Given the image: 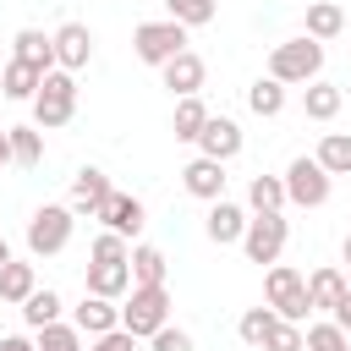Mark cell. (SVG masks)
Wrapping results in <instances>:
<instances>
[{
	"mask_svg": "<svg viewBox=\"0 0 351 351\" xmlns=\"http://www.w3.org/2000/svg\"><path fill=\"white\" fill-rule=\"evenodd\" d=\"M247 203H252V214H285V181L280 176H252Z\"/></svg>",
	"mask_w": 351,
	"mask_h": 351,
	"instance_id": "cell-27",
	"label": "cell"
},
{
	"mask_svg": "<svg viewBox=\"0 0 351 351\" xmlns=\"http://www.w3.org/2000/svg\"><path fill=\"white\" fill-rule=\"evenodd\" d=\"M49 44H55V66L71 71V77L93 60V33H88V22H60V27L49 33Z\"/></svg>",
	"mask_w": 351,
	"mask_h": 351,
	"instance_id": "cell-9",
	"label": "cell"
},
{
	"mask_svg": "<svg viewBox=\"0 0 351 351\" xmlns=\"http://www.w3.org/2000/svg\"><path fill=\"white\" fill-rule=\"evenodd\" d=\"M181 186H186L192 197H203V203H219V197H225V165L197 154V159L181 170Z\"/></svg>",
	"mask_w": 351,
	"mask_h": 351,
	"instance_id": "cell-13",
	"label": "cell"
},
{
	"mask_svg": "<svg viewBox=\"0 0 351 351\" xmlns=\"http://www.w3.org/2000/svg\"><path fill=\"white\" fill-rule=\"evenodd\" d=\"M197 148H203V159L230 165V159L241 154V126H236V121H225V115H208V126L197 132Z\"/></svg>",
	"mask_w": 351,
	"mask_h": 351,
	"instance_id": "cell-12",
	"label": "cell"
},
{
	"mask_svg": "<svg viewBox=\"0 0 351 351\" xmlns=\"http://www.w3.org/2000/svg\"><path fill=\"white\" fill-rule=\"evenodd\" d=\"M126 269H132V285H165V252L159 247H148V241H137L132 247V258H126Z\"/></svg>",
	"mask_w": 351,
	"mask_h": 351,
	"instance_id": "cell-24",
	"label": "cell"
},
{
	"mask_svg": "<svg viewBox=\"0 0 351 351\" xmlns=\"http://www.w3.org/2000/svg\"><path fill=\"white\" fill-rule=\"evenodd\" d=\"M263 351H302V324H274L269 329V340H263Z\"/></svg>",
	"mask_w": 351,
	"mask_h": 351,
	"instance_id": "cell-36",
	"label": "cell"
},
{
	"mask_svg": "<svg viewBox=\"0 0 351 351\" xmlns=\"http://www.w3.org/2000/svg\"><path fill=\"white\" fill-rule=\"evenodd\" d=\"M335 324H340V329H346V335H351V291H346V296H340V302H335Z\"/></svg>",
	"mask_w": 351,
	"mask_h": 351,
	"instance_id": "cell-39",
	"label": "cell"
},
{
	"mask_svg": "<svg viewBox=\"0 0 351 351\" xmlns=\"http://www.w3.org/2000/svg\"><path fill=\"white\" fill-rule=\"evenodd\" d=\"M132 49H137V60L143 66H165V60H176L181 49H186V27L181 22H143L137 33H132Z\"/></svg>",
	"mask_w": 351,
	"mask_h": 351,
	"instance_id": "cell-7",
	"label": "cell"
},
{
	"mask_svg": "<svg viewBox=\"0 0 351 351\" xmlns=\"http://www.w3.org/2000/svg\"><path fill=\"white\" fill-rule=\"evenodd\" d=\"M280 318H274V307H247L241 313V324H236V335L252 346V351H263V340H269V329H274Z\"/></svg>",
	"mask_w": 351,
	"mask_h": 351,
	"instance_id": "cell-31",
	"label": "cell"
},
{
	"mask_svg": "<svg viewBox=\"0 0 351 351\" xmlns=\"http://www.w3.org/2000/svg\"><path fill=\"white\" fill-rule=\"evenodd\" d=\"M247 110H252V115H263V121H274V115L285 110V88H280L274 77H258V82L247 88Z\"/></svg>",
	"mask_w": 351,
	"mask_h": 351,
	"instance_id": "cell-29",
	"label": "cell"
},
{
	"mask_svg": "<svg viewBox=\"0 0 351 351\" xmlns=\"http://www.w3.org/2000/svg\"><path fill=\"white\" fill-rule=\"evenodd\" d=\"M302 351H351V335L329 318V324H307L302 329Z\"/></svg>",
	"mask_w": 351,
	"mask_h": 351,
	"instance_id": "cell-30",
	"label": "cell"
},
{
	"mask_svg": "<svg viewBox=\"0 0 351 351\" xmlns=\"http://www.w3.org/2000/svg\"><path fill=\"white\" fill-rule=\"evenodd\" d=\"M313 159L324 165V176H351V137L346 132H324V143H318Z\"/></svg>",
	"mask_w": 351,
	"mask_h": 351,
	"instance_id": "cell-28",
	"label": "cell"
},
{
	"mask_svg": "<svg viewBox=\"0 0 351 351\" xmlns=\"http://www.w3.org/2000/svg\"><path fill=\"white\" fill-rule=\"evenodd\" d=\"M165 5H170V22H181V27H208L219 11V0H165Z\"/></svg>",
	"mask_w": 351,
	"mask_h": 351,
	"instance_id": "cell-33",
	"label": "cell"
},
{
	"mask_svg": "<svg viewBox=\"0 0 351 351\" xmlns=\"http://www.w3.org/2000/svg\"><path fill=\"white\" fill-rule=\"evenodd\" d=\"M263 307H274V318H285V324H302L307 313H313V302H307V274H296L291 263H269V280H263Z\"/></svg>",
	"mask_w": 351,
	"mask_h": 351,
	"instance_id": "cell-4",
	"label": "cell"
},
{
	"mask_svg": "<svg viewBox=\"0 0 351 351\" xmlns=\"http://www.w3.org/2000/svg\"><path fill=\"white\" fill-rule=\"evenodd\" d=\"M93 219H104V230H115V236H126V241H132V236L143 230V203H137L132 192H110V197H104V208H99Z\"/></svg>",
	"mask_w": 351,
	"mask_h": 351,
	"instance_id": "cell-14",
	"label": "cell"
},
{
	"mask_svg": "<svg viewBox=\"0 0 351 351\" xmlns=\"http://www.w3.org/2000/svg\"><path fill=\"white\" fill-rule=\"evenodd\" d=\"M0 71H5V60H0Z\"/></svg>",
	"mask_w": 351,
	"mask_h": 351,
	"instance_id": "cell-44",
	"label": "cell"
},
{
	"mask_svg": "<svg viewBox=\"0 0 351 351\" xmlns=\"http://www.w3.org/2000/svg\"><path fill=\"white\" fill-rule=\"evenodd\" d=\"M77 329L93 340V335H110V329H121V307L115 302H104V296H82V307H77Z\"/></svg>",
	"mask_w": 351,
	"mask_h": 351,
	"instance_id": "cell-19",
	"label": "cell"
},
{
	"mask_svg": "<svg viewBox=\"0 0 351 351\" xmlns=\"http://www.w3.org/2000/svg\"><path fill=\"white\" fill-rule=\"evenodd\" d=\"M318 71H324V44H313L307 33L274 44V55H269V77H274L280 88H291V82H318Z\"/></svg>",
	"mask_w": 351,
	"mask_h": 351,
	"instance_id": "cell-2",
	"label": "cell"
},
{
	"mask_svg": "<svg viewBox=\"0 0 351 351\" xmlns=\"http://www.w3.org/2000/svg\"><path fill=\"white\" fill-rule=\"evenodd\" d=\"M340 104H346V93H340L335 82H324V77L302 88V110H307V121H335Z\"/></svg>",
	"mask_w": 351,
	"mask_h": 351,
	"instance_id": "cell-20",
	"label": "cell"
},
{
	"mask_svg": "<svg viewBox=\"0 0 351 351\" xmlns=\"http://www.w3.org/2000/svg\"><path fill=\"white\" fill-rule=\"evenodd\" d=\"M71 225H77V214H71L66 203H44V208L27 219V252H33V258H55V252H66Z\"/></svg>",
	"mask_w": 351,
	"mask_h": 351,
	"instance_id": "cell-5",
	"label": "cell"
},
{
	"mask_svg": "<svg viewBox=\"0 0 351 351\" xmlns=\"http://www.w3.org/2000/svg\"><path fill=\"white\" fill-rule=\"evenodd\" d=\"M5 137H11V165H22V170L44 165V132L38 126H5Z\"/></svg>",
	"mask_w": 351,
	"mask_h": 351,
	"instance_id": "cell-26",
	"label": "cell"
},
{
	"mask_svg": "<svg viewBox=\"0 0 351 351\" xmlns=\"http://www.w3.org/2000/svg\"><path fill=\"white\" fill-rule=\"evenodd\" d=\"M208 126V104L192 93V99H176V115H170V132L176 143H197V132Z\"/></svg>",
	"mask_w": 351,
	"mask_h": 351,
	"instance_id": "cell-23",
	"label": "cell"
},
{
	"mask_svg": "<svg viewBox=\"0 0 351 351\" xmlns=\"http://www.w3.org/2000/svg\"><path fill=\"white\" fill-rule=\"evenodd\" d=\"M71 115H77V77L55 66V71H44V82L33 93V126L38 132H60Z\"/></svg>",
	"mask_w": 351,
	"mask_h": 351,
	"instance_id": "cell-1",
	"label": "cell"
},
{
	"mask_svg": "<svg viewBox=\"0 0 351 351\" xmlns=\"http://www.w3.org/2000/svg\"><path fill=\"white\" fill-rule=\"evenodd\" d=\"M340 258H346V263H351V230H346V241H340Z\"/></svg>",
	"mask_w": 351,
	"mask_h": 351,
	"instance_id": "cell-43",
	"label": "cell"
},
{
	"mask_svg": "<svg viewBox=\"0 0 351 351\" xmlns=\"http://www.w3.org/2000/svg\"><path fill=\"white\" fill-rule=\"evenodd\" d=\"M148 346H154V351H192V335L165 324V329H154V335H148Z\"/></svg>",
	"mask_w": 351,
	"mask_h": 351,
	"instance_id": "cell-37",
	"label": "cell"
},
{
	"mask_svg": "<svg viewBox=\"0 0 351 351\" xmlns=\"http://www.w3.org/2000/svg\"><path fill=\"white\" fill-rule=\"evenodd\" d=\"M302 5H313V0H302Z\"/></svg>",
	"mask_w": 351,
	"mask_h": 351,
	"instance_id": "cell-45",
	"label": "cell"
},
{
	"mask_svg": "<svg viewBox=\"0 0 351 351\" xmlns=\"http://www.w3.org/2000/svg\"><path fill=\"white\" fill-rule=\"evenodd\" d=\"M132 346H137V340H132L126 329H110V335H93V340H88V351H132Z\"/></svg>",
	"mask_w": 351,
	"mask_h": 351,
	"instance_id": "cell-38",
	"label": "cell"
},
{
	"mask_svg": "<svg viewBox=\"0 0 351 351\" xmlns=\"http://www.w3.org/2000/svg\"><path fill=\"white\" fill-rule=\"evenodd\" d=\"M126 258H132V241L126 236H115V230L93 236V263H126Z\"/></svg>",
	"mask_w": 351,
	"mask_h": 351,
	"instance_id": "cell-35",
	"label": "cell"
},
{
	"mask_svg": "<svg viewBox=\"0 0 351 351\" xmlns=\"http://www.w3.org/2000/svg\"><path fill=\"white\" fill-rule=\"evenodd\" d=\"M5 165H11V137L0 132V170H5Z\"/></svg>",
	"mask_w": 351,
	"mask_h": 351,
	"instance_id": "cell-41",
	"label": "cell"
},
{
	"mask_svg": "<svg viewBox=\"0 0 351 351\" xmlns=\"http://www.w3.org/2000/svg\"><path fill=\"white\" fill-rule=\"evenodd\" d=\"M5 263H11V247H5V236H0V269H5Z\"/></svg>",
	"mask_w": 351,
	"mask_h": 351,
	"instance_id": "cell-42",
	"label": "cell"
},
{
	"mask_svg": "<svg viewBox=\"0 0 351 351\" xmlns=\"http://www.w3.org/2000/svg\"><path fill=\"white\" fill-rule=\"evenodd\" d=\"M340 27H346V11H340L335 0H313V5H307V38H313V44L340 38Z\"/></svg>",
	"mask_w": 351,
	"mask_h": 351,
	"instance_id": "cell-25",
	"label": "cell"
},
{
	"mask_svg": "<svg viewBox=\"0 0 351 351\" xmlns=\"http://www.w3.org/2000/svg\"><path fill=\"white\" fill-rule=\"evenodd\" d=\"M203 230H208V241L230 247V241H241V230H247V208H241V203H230V197H219V203H208Z\"/></svg>",
	"mask_w": 351,
	"mask_h": 351,
	"instance_id": "cell-15",
	"label": "cell"
},
{
	"mask_svg": "<svg viewBox=\"0 0 351 351\" xmlns=\"http://www.w3.org/2000/svg\"><path fill=\"white\" fill-rule=\"evenodd\" d=\"M38 291V274H33V263H22V258H11L5 269H0V302H11V307H22L27 296Z\"/></svg>",
	"mask_w": 351,
	"mask_h": 351,
	"instance_id": "cell-21",
	"label": "cell"
},
{
	"mask_svg": "<svg viewBox=\"0 0 351 351\" xmlns=\"http://www.w3.org/2000/svg\"><path fill=\"white\" fill-rule=\"evenodd\" d=\"M0 351H33V340H27V335H5V340H0Z\"/></svg>",
	"mask_w": 351,
	"mask_h": 351,
	"instance_id": "cell-40",
	"label": "cell"
},
{
	"mask_svg": "<svg viewBox=\"0 0 351 351\" xmlns=\"http://www.w3.org/2000/svg\"><path fill=\"white\" fill-rule=\"evenodd\" d=\"M285 236H291L285 214H247L241 252H247L252 263H280V252H285Z\"/></svg>",
	"mask_w": 351,
	"mask_h": 351,
	"instance_id": "cell-8",
	"label": "cell"
},
{
	"mask_svg": "<svg viewBox=\"0 0 351 351\" xmlns=\"http://www.w3.org/2000/svg\"><path fill=\"white\" fill-rule=\"evenodd\" d=\"M126 291H132V269L126 263H88V296L121 302Z\"/></svg>",
	"mask_w": 351,
	"mask_h": 351,
	"instance_id": "cell-17",
	"label": "cell"
},
{
	"mask_svg": "<svg viewBox=\"0 0 351 351\" xmlns=\"http://www.w3.org/2000/svg\"><path fill=\"white\" fill-rule=\"evenodd\" d=\"M165 324H170V291L165 285H132L126 291V307H121V329L132 340H148Z\"/></svg>",
	"mask_w": 351,
	"mask_h": 351,
	"instance_id": "cell-3",
	"label": "cell"
},
{
	"mask_svg": "<svg viewBox=\"0 0 351 351\" xmlns=\"http://www.w3.org/2000/svg\"><path fill=\"white\" fill-rule=\"evenodd\" d=\"M38 82H44V71H38V66H22V60H5V71H0V93L16 99V104H22V99L33 104Z\"/></svg>",
	"mask_w": 351,
	"mask_h": 351,
	"instance_id": "cell-22",
	"label": "cell"
},
{
	"mask_svg": "<svg viewBox=\"0 0 351 351\" xmlns=\"http://www.w3.org/2000/svg\"><path fill=\"white\" fill-rule=\"evenodd\" d=\"M33 351H82V329L77 324H44L38 329V340H33Z\"/></svg>",
	"mask_w": 351,
	"mask_h": 351,
	"instance_id": "cell-32",
	"label": "cell"
},
{
	"mask_svg": "<svg viewBox=\"0 0 351 351\" xmlns=\"http://www.w3.org/2000/svg\"><path fill=\"white\" fill-rule=\"evenodd\" d=\"M110 192H115V186H110V176H104L99 165H82V170L71 176V203H66V208L93 219V214L104 208V197H110Z\"/></svg>",
	"mask_w": 351,
	"mask_h": 351,
	"instance_id": "cell-10",
	"label": "cell"
},
{
	"mask_svg": "<svg viewBox=\"0 0 351 351\" xmlns=\"http://www.w3.org/2000/svg\"><path fill=\"white\" fill-rule=\"evenodd\" d=\"M22 318H27L33 329H44V324H55V318H60V296H55V291H33V296L22 302Z\"/></svg>",
	"mask_w": 351,
	"mask_h": 351,
	"instance_id": "cell-34",
	"label": "cell"
},
{
	"mask_svg": "<svg viewBox=\"0 0 351 351\" xmlns=\"http://www.w3.org/2000/svg\"><path fill=\"white\" fill-rule=\"evenodd\" d=\"M11 60H22V66H38V71H55V44H49V33H38V27H22V33L11 38Z\"/></svg>",
	"mask_w": 351,
	"mask_h": 351,
	"instance_id": "cell-16",
	"label": "cell"
},
{
	"mask_svg": "<svg viewBox=\"0 0 351 351\" xmlns=\"http://www.w3.org/2000/svg\"><path fill=\"white\" fill-rule=\"evenodd\" d=\"M159 71H165V88H170L176 99H192V93H203V77H208L203 55H192V49H181L176 60H165Z\"/></svg>",
	"mask_w": 351,
	"mask_h": 351,
	"instance_id": "cell-11",
	"label": "cell"
},
{
	"mask_svg": "<svg viewBox=\"0 0 351 351\" xmlns=\"http://www.w3.org/2000/svg\"><path fill=\"white\" fill-rule=\"evenodd\" d=\"M346 291H351V285H346L340 269H313V274H307V302H313V313H335V302H340Z\"/></svg>",
	"mask_w": 351,
	"mask_h": 351,
	"instance_id": "cell-18",
	"label": "cell"
},
{
	"mask_svg": "<svg viewBox=\"0 0 351 351\" xmlns=\"http://www.w3.org/2000/svg\"><path fill=\"white\" fill-rule=\"evenodd\" d=\"M280 181H285V203H296V208H324V203H329V181H335V176H324V165L302 154V159H291V165H285V176H280Z\"/></svg>",
	"mask_w": 351,
	"mask_h": 351,
	"instance_id": "cell-6",
	"label": "cell"
}]
</instances>
